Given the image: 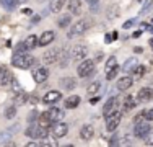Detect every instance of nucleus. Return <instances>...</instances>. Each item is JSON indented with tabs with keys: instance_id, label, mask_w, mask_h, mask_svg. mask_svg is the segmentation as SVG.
I'll use <instances>...</instances> for the list:
<instances>
[{
	"instance_id": "nucleus-1",
	"label": "nucleus",
	"mask_w": 153,
	"mask_h": 147,
	"mask_svg": "<svg viewBox=\"0 0 153 147\" xmlns=\"http://www.w3.org/2000/svg\"><path fill=\"white\" fill-rule=\"evenodd\" d=\"M62 116H64V111H62L60 108H56V106H52L51 110H47V111H44L41 116H39V124H41V126L49 128L51 123L60 121Z\"/></svg>"
},
{
	"instance_id": "nucleus-5",
	"label": "nucleus",
	"mask_w": 153,
	"mask_h": 147,
	"mask_svg": "<svg viewBox=\"0 0 153 147\" xmlns=\"http://www.w3.org/2000/svg\"><path fill=\"white\" fill-rule=\"evenodd\" d=\"M88 26H90L88 20H85V18H82V20H76V23L70 28V31H68L67 36H68V38H74V36H76V34H83V33L88 29Z\"/></svg>"
},
{
	"instance_id": "nucleus-30",
	"label": "nucleus",
	"mask_w": 153,
	"mask_h": 147,
	"mask_svg": "<svg viewBox=\"0 0 153 147\" xmlns=\"http://www.w3.org/2000/svg\"><path fill=\"white\" fill-rule=\"evenodd\" d=\"M2 7H5L7 10H13L18 5V0H0Z\"/></svg>"
},
{
	"instance_id": "nucleus-45",
	"label": "nucleus",
	"mask_w": 153,
	"mask_h": 147,
	"mask_svg": "<svg viewBox=\"0 0 153 147\" xmlns=\"http://www.w3.org/2000/svg\"><path fill=\"white\" fill-rule=\"evenodd\" d=\"M148 29H150V31L153 33V26H148Z\"/></svg>"
},
{
	"instance_id": "nucleus-7",
	"label": "nucleus",
	"mask_w": 153,
	"mask_h": 147,
	"mask_svg": "<svg viewBox=\"0 0 153 147\" xmlns=\"http://www.w3.org/2000/svg\"><path fill=\"white\" fill-rule=\"evenodd\" d=\"M60 54H62V49H56V47H52L51 51H46V52H44L42 61H44L46 64H56V62H59Z\"/></svg>"
},
{
	"instance_id": "nucleus-2",
	"label": "nucleus",
	"mask_w": 153,
	"mask_h": 147,
	"mask_svg": "<svg viewBox=\"0 0 153 147\" xmlns=\"http://www.w3.org/2000/svg\"><path fill=\"white\" fill-rule=\"evenodd\" d=\"M33 64H34V57L28 52H15V56L12 57V65L18 69H30Z\"/></svg>"
},
{
	"instance_id": "nucleus-12",
	"label": "nucleus",
	"mask_w": 153,
	"mask_h": 147,
	"mask_svg": "<svg viewBox=\"0 0 153 147\" xmlns=\"http://www.w3.org/2000/svg\"><path fill=\"white\" fill-rule=\"evenodd\" d=\"M132 83H134L132 77L126 75V77H122V79L117 80V83H116V88H117L119 92H126V90H129V88L132 87Z\"/></svg>"
},
{
	"instance_id": "nucleus-36",
	"label": "nucleus",
	"mask_w": 153,
	"mask_h": 147,
	"mask_svg": "<svg viewBox=\"0 0 153 147\" xmlns=\"http://www.w3.org/2000/svg\"><path fill=\"white\" fill-rule=\"evenodd\" d=\"M143 119L153 121V110H145V111H143Z\"/></svg>"
},
{
	"instance_id": "nucleus-42",
	"label": "nucleus",
	"mask_w": 153,
	"mask_h": 147,
	"mask_svg": "<svg viewBox=\"0 0 153 147\" xmlns=\"http://www.w3.org/2000/svg\"><path fill=\"white\" fill-rule=\"evenodd\" d=\"M104 39H106V43H111V39H112V36H109V34H106V38H104Z\"/></svg>"
},
{
	"instance_id": "nucleus-17",
	"label": "nucleus",
	"mask_w": 153,
	"mask_h": 147,
	"mask_svg": "<svg viewBox=\"0 0 153 147\" xmlns=\"http://www.w3.org/2000/svg\"><path fill=\"white\" fill-rule=\"evenodd\" d=\"M80 101H82V98H80L78 95H70L68 98H65L64 106L67 110H74V108H76V106L80 105Z\"/></svg>"
},
{
	"instance_id": "nucleus-25",
	"label": "nucleus",
	"mask_w": 153,
	"mask_h": 147,
	"mask_svg": "<svg viewBox=\"0 0 153 147\" xmlns=\"http://www.w3.org/2000/svg\"><path fill=\"white\" fill-rule=\"evenodd\" d=\"M23 43H25V46L28 47V51H31V49H34V47H38V38H36L34 34H30Z\"/></svg>"
},
{
	"instance_id": "nucleus-34",
	"label": "nucleus",
	"mask_w": 153,
	"mask_h": 147,
	"mask_svg": "<svg viewBox=\"0 0 153 147\" xmlns=\"http://www.w3.org/2000/svg\"><path fill=\"white\" fill-rule=\"evenodd\" d=\"M117 72H119V67L116 65L112 70H109V72H106V79L108 80H112V79H116V75H117Z\"/></svg>"
},
{
	"instance_id": "nucleus-41",
	"label": "nucleus",
	"mask_w": 153,
	"mask_h": 147,
	"mask_svg": "<svg viewBox=\"0 0 153 147\" xmlns=\"http://www.w3.org/2000/svg\"><path fill=\"white\" fill-rule=\"evenodd\" d=\"M86 2H88L90 5H98V0H86Z\"/></svg>"
},
{
	"instance_id": "nucleus-20",
	"label": "nucleus",
	"mask_w": 153,
	"mask_h": 147,
	"mask_svg": "<svg viewBox=\"0 0 153 147\" xmlns=\"http://www.w3.org/2000/svg\"><path fill=\"white\" fill-rule=\"evenodd\" d=\"M68 0H52V3H51V12L52 13H60L62 10H64V7L67 5Z\"/></svg>"
},
{
	"instance_id": "nucleus-24",
	"label": "nucleus",
	"mask_w": 153,
	"mask_h": 147,
	"mask_svg": "<svg viewBox=\"0 0 153 147\" xmlns=\"http://www.w3.org/2000/svg\"><path fill=\"white\" fill-rule=\"evenodd\" d=\"M67 7L68 10H70V13H80V7H82V0H68L67 2Z\"/></svg>"
},
{
	"instance_id": "nucleus-21",
	"label": "nucleus",
	"mask_w": 153,
	"mask_h": 147,
	"mask_svg": "<svg viewBox=\"0 0 153 147\" xmlns=\"http://www.w3.org/2000/svg\"><path fill=\"white\" fill-rule=\"evenodd\" d=\"M137 106V101L134 97H126L124 98V105H122V111H130V110H134Z\"/></svg>"
},
{
	"instance_id": "nucleus-19",
	"label": "nucleus",
	"mask_w": 153,
	"mask_h": 147,
	"mask_svg": "<svg viewBox=\"0 0 153 147\" xmlns=\"http://www.w3.org/2000/svg\"><path fill=\"white\" fill-rule=\"evenodd\" d=\"M47 137H49V128L41 126V124H36L34 139H38V141H42V139H47Z\"/></svg>"
},
{
	"instance_id": "nucleus-39",
	"label": "nucleus",
	"mask_w": 153,
	"mask_h": 147,
	"mask_svg": "<svg viewBox=\"0 0 153 147\" xmlns=\"http://www.w3.org/2000/svg\"><path fill=\"white\" fill-rule=\"evenodd\" d=\"M116 144H119L117 134H116V136H112V139H109V146H116Z\"/></svg>"
},
{
	"instance_id": "nucleus-3",
	"label": "nucleus",
	"mask_w": 153,
	"mask_h": 147,
	"mask_svg": "<svg viewBox=\"0 0 153 147\" xmlns=\"http://www.w3.org/2000/svg\"><path fill=\"white\" fill-rule=\"evenodd\" d=\"M121 118H122V111H119V110H116V111H112L109 116H106V129L109 132L116 131L117 126L121 124Z\"/></svg>"
},
{
	"instance_id": "nucleus-29",
	"label": "nucleus",
	"mask_w": 153,
	"mask_h": 147,
	"mask_svg": "<svg viewBox=\"0 0 153 147\" xmlns=\"http://www.w3.org/2000/svg\"><path fill=\"white\" fill-rule=\"evenodd\" d=\"M116 65H117V59H116L114 56H111V57H109L108 61H106V65H104V69H106V72H109V70H112Z\"/></svg>"
},
{
	"instance_id": "nucleus-18",
	"label": "nucleus",
	"mask_w": 153,
	"mask_h": 147,
	"mask_svg": "<svg viewBox=\"0 0 153 147\" xmlns=\"http://www.w3.org/2000/svg\"><path fill=\"white\" fill-rule=\"evenodd\" d=\"M138 98L142 101H152L153 100V88L150 87H143L138 90Z\"/></svg>"
},
{
	"instance_id": "nucleus-44",
	"label": "nucleus",
	"mask_w": 153,
	"mask_h": 147,
	"mask_svg": "<svg viewBox=\"0 0 153 147\" xmlns=\"http://www.w3.org/2000/svg\"><path fill=\"white\" fill-rule=\"evenodd\" d=\"M150 46H152V49H153V38L150 39Z\"/></svg>"
},
{
	"instance_id": "nucleus-28",
	"label": "nucleus",
	"mask_w": 153,
	"mask_h": 147,
	"mask_svg": "<svg viewBox=\"0 0 153 147\" xmlns=\"http://www.w3.org/2000/svg\"><path fill=\"white\" fill-rule=\"evenodd\" d=\"M100 88H101V82H100V80H94V82L90 83V87L86 88V93H88V95H94Z\"/></svg>"
},
{
	"instance_id": "nucleus-43",
	"label": "nucleus",
	"mask_w": 153,
	"mask_h": 147,
	"mask_svg": "<svg viewBox=\"0 0 153 147\" xmlns=\"http://www.w3.org/2000/svg\"><path fill=\"white\" fill-rule=\"evenodd\" d=\"M140 33L142 31H135V33H134V38H138V36H140Z\"/></svg>"
},
{
	"instance_id": "nucleus-14",
	"label": "nucleus",
	"mask_w": 153,
	"mask_h": 147,
	"mask_svg": "<svg viewBox=\"0 0 153 147\" xmlns=\"http://www.w3.org/2000/svg\"><path fill=\"white\" fill-rule=\"evenodd\" d=\"M93 136H94V128L91 124H83L82 129H80V137L83 141H90V139H93Z\"/></svg>"
},
{
	"instance_id": "nucleus-23",
	"label": "nucleus",
	"mask_w": 153,
	"mask_h": 147,
	"mask_svg": "<svg viewBox=\"0 0 153 147\" xmlns=\"http://www.w3.org/2000/svg\"><path fill=\"white\" fill-rule=\"evenodd\" d=\"M15 106H20V105H25V103L28 101V93L26 92H23V90H20V92H16V95H15Z\"/></svg>"
},
{
	"instance_id": "nucleus-32",
	"label": "nucleus",
	"mask_w": 153,
	"mask_h": 147,
	"mask_svg": "<svg viewBox=\"0 0 153 147\" xmlns=\"http://www.w3.org/2000/svg\"><path fill=\"white\" fill-rule=\"evenodd\" d=\"M16 116V106H8L5 110V118L7 119H12V118Z\"/></svg>"
},
{
	"instance_id": "nucleus-8",
	"label": "nucleus",
	"mask_w": 153,
	"mask_h": 147,
	"mask_svg": "<svg viewBox=\"0 0 153 147\" xmlns=\"http://www.w3.org/2000/svg\"><path fill=\"white\" fill-rule=\"evenodd\" d=\"M67 132H68V124L62 123V121H56V124L52 126V136H54V139L64 137Z\"/></svg>"
},
{
	"instance_id": "nucleus-11",
	"label": "nucleus",
	"mask_w": 153,
	"mask_h": 147,
	"mask_svg": "<svg viewBox=\"0 0 153 147\" xmlns=\"http://www.w3.org/2000/svg\"><path fill=\"white\" fill-rule=\"evenodd\" d=\"M116 110H117V98H116V97H111L106 103H104V106H103V116H104V118L109 116L112 111H116Z\"/></svg>"
},
{
	"instance_id": "nucleus-37",
	"label": "nucleus",
	"mask_w": 153,
	"mask_h": 147,
	"mask_svg": "<svg viewBox=\"0 0 153 147\" xmlns=\"http://www.w3.org/2000/svg\"><path fill=\"white\" fill-rule=\"evenodd\" d=\"M26 51H28V47L25 46V43H23V41H21V43L16 46V52H26Z\"/></svg>"
},
{
	"instance_id": "nucleus-22",
	"label": "nucleus",
	"mask_w": 153,
	"mask_h": 147,
	"mask_svg": "<svg viewBox=\"0 0 153 147\" xmlns=\"http://www.w3.org/2000/svg\"><path fill=\"white\" fill-rule=\"evenodd\" d=\"M60 83L65 90H74L76 87V79H74V77H64V79L60 80Z\"/></svg>"
},
{
	"instance_id": "nucleus-26",
	"label": "nucleus",
	"mask_w": 153,
	"mask_h": 147,
	"mask_svg": "<svg viewBox=\"0 0 153 147\" xmlns=\"http://www.w3.org/2000/svg\"><path fill=\"white\" fill-rule=\"evenodd\" d=\"M135 65H137V59L135 57L129 59V61H126V64L122 65V72H132Z\"/></svg>"
},
{
	"instance_id": "nucleus-40",
	"label": "nucleus",
	"mask_w": 153,
	"mask_h": 147,
	"mask_svg": "<svg viewBox=\"0 0 153 147\" xmlns=\"http://www.w3.org/2000/svg\"><path fill=\"white\" fill-rule=\"evenodd\" d=\"M134 23H135L134 20H129V21H126V23H124V28H126V29H127V28H130Z\"/></svg>"
},
{
	"instance_id": "nucleus-4",
	"label": "nucleus",
	"mask_w": 153,
	"mask_h": 147,
	"mask_svg": "<svg viewBox=\"0 0 153 147\" xmlns=\"http://www.w3.org/2000/svg\"><path fill=\"white\" fill-rule=\"evenodd\" d=\"M76 72H78V77H82V79L91 75L94 72V61L93 59H85V61L76 67Z\"/></svg>"
},
{
	"instance_id": "nucleus-35",
	"label": "nucleus",
	"mask_w": 153,
	"mask_h": 147,
	"mask_svg": "<svg viewBox=\"0 0 153 147\" xmlns=\"http://www.w3.org/2000/svg\"><path fill=\"white\" fill-rule=\"evenodd\" d=\"M36 124H38V123H36ZM36 124H31L30 128H26V131H25V132H26L28 137H33V139H34V134H36Z\"/></svg>"
},
{
	"instance_id": "nucleus-31",
	"label": "nucleus",
	"mask_w": 153,
	"mask_h": 147,
	"mask_svg": "<svg viewBox=\"0 0 153 147\" xmlns=\"http://www.w3.org/2000/svg\"><path fill=\"white\" fill-rule=\"evenodd\" d=\"M70 15H64V16H60L59 18V21H57V25H59V28H65V26H68L70 25Z\"/></svg>"
},
{
	"instance_id": "nucleus-27",
	"label": "nucleus",
	"mask_w": 153,
	"mask_h": 147,
	"mask_svg": "<svg viewBox=\"0 0 153 147\" xmlns=\"http://www.w3.org/2000/svg\"><path fill=\"white\" fill-rule=\"evenodd\" d=\"M0 144H12V132L10 131L0 132Z\"/></svg>"
},
{
	"instance_id": "nucleus-15",
	"label": "nucleus",
	"mask_w": 153,
	"mask_h": 147,
	"mask_svg": "<svg viewBox=\"0 0 153 147\" xmlns=\"http://www.w3.org/2000/svg\"><path fill=\"white\" fill-rule=\"evenodd\" d=\"M54 38H56V34H54V31H44L41 36H39V39H38V44H39V46H49V44L54 41Z\"/></svg>"
},
{
	"instance_id": "nucleus-13",
	"label": "nucleus",
	"mask_w": 153,
	"mask_h": 147,
	"mask_svg": "<svg viewBox=\"0 0 153 147\" xmlns=\"http://www.w3.org/2000/svg\"><path fill=\"white\" fill-rule=\"evenodd\" d=\"M62 98V93L60 92H57V90H51V92H47V93L44 95V98H42V101L47 103V105H52V103H57Z\"/></svg>"
},
{
	"instance_id": "nucleus-9",
	"label": "nucleus",
	"mask_w": 153,
	"mask_h": 147,
	"mask_svg": "<svg viewBox=\"0 0 153 147\" xmlns=\"http://www.w3.org/2000/svg\"><path fill=\"white\" fill-rule=\"evenodd\" d=\"M150 131H152V126L147 123V121H142V123L138 121V123L135 124V136L140 137V139H145Z\"/></svg>"
},
{
	"instance_id": "nucleus-38",
	"label": "nucleus",
	"mask_w": 153,
	"mask_h": 147,
	"mask_svg": "<svg viewBox=\"0 0 153 147\" xmlns=\"http://www.w3.org/2000/svg\"><path fill=\"white\" fill-rule=\"evenodd\" d=\"M145 142H147V146L153 147V132H148V136L145 137Z\"/></svg>"
},
{
	"instance_id": "nucleus-33",
	"label": "nucleus",
	"mask_w": 153,
	"mask_h": 147,
	"mask_svg": "<svg viewBox=\"0 0 153 147\" xmlns=\"http://www.w3.org/2000/svg\"><path fill=\"white\" fill-rule=\"evenodd\" d=\"M132 74L135 77H142L145 74V67H143V65H135V67H134V70H132Z\"/></svg>"
},
{
	"instance_id": "nucleus-6",
	"label": "nucleus",
	"mask_w": 153,
	"mask_h": 147,
	"mask_svg": "<svg viewBox=\"0 0 153 147\" xmlns=\"http://www.w3.org/2000/svg\"><path fill=\"white\" fill-rule=\"evenodd\" d=\"M86 54H88V49H86V46H83V44H75L70 49V57L74 59V61H82V59L86 57Z\"/></svg>"
},
{
	"instance_id": "nucleus-16",
	"label": "nucleus",
	"mask_w": 153,
	"mask_h": 147,
	"mask_svg": "<svg viewBox=\"0 0 153 147\" xmlns=\"http://www.w3.org/2000/svg\"><path fill=\"white\" fill-rule=\"evenodd\" d=\"M10 82H12V75H10L8 69L5 65H0V85L7 87V85H10Z\"/></svg>"
},
{
	"instance_id": "nucleus-10",
	"label": "nucleus",
	"mask_w": 153,
	"mask_h": 147,
	"mask_svg": "<svg viewBox=\"0 0 153 147\" xmlns=\"http://www.w3.org/2000/svg\"><path fill=\"white\" fill-rule=\"evenodd\" d=\"M47 77H49V70H47L46 67H42V65H39V67H36L34 70H33V79H34L38 83L46 82Z\"/></svg>"
},
{
	"instance_id": "nucleus-46",
	"label": "nucleus",
	"mask_w": 153,
	"mask_h": 147,
	"mask_svg": "<svg viewBox=\"0 0 153 147\" xmlns=\"http://www.w3.org/2000/svg\"><path fill=\"white\" fill-rule=\"evenodd\" d=\"M18 2H26V0H18Z\"/></svg>"
}]
</instances>
